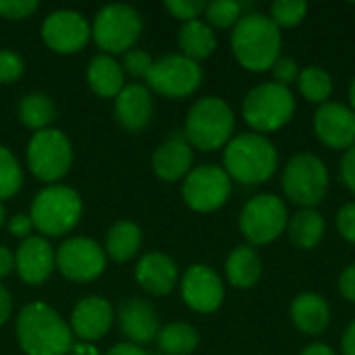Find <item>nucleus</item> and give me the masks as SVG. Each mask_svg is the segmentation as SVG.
<instances>
[{
  "instance_id": "1",
  "label": "nucleus",
  "mask_w": 355,
  "mask_h": 355,
  "mask_svg": "<svg viewBox=\"0 0 355 355\" xmlns=\"http://www.w3.org/2000/svg\"><path fill=\"white\" fill-rule=\"evenodd\" d=\"M15 335L25 355H69L75 343L69 322L44 302H31L21 308Z\"/></svg>"
},
{
  "instance_id": "2",
  "label": "nucleus",
  "mask_w": 355,
  "mask_h": 355,
  "mask_svg": "<svg viewBox=\"0 0 355 355\" xmlns=\"http://www.w3.org/2000/svg\"><path fill=\"white\" fill-rule=\"evenodd\" d=\"M281 29L264 12H245L231 31V50L235 60L252 73L270 71L281 56Z\"/></svg>"
},
{
  "instance_id": "3",
  "label": "nucleus",
  "mask_w": 355,
  "mask_h": 355,
  "mask_svg": "<svg viewBox=\"0 0 355 355\" xmlns=\"http://www.w3.org/2000/svg\"><path fill=\"white\" fill-rule=\"evenodd\" d=\"M223 168L231 181L243 185H262L279 168L277 146L260 133H239L225 146Z\"/></svg>"
},
{
  "instance_id": "4",
  "label": "nucleus",
  "mask_w": 355,
  "mask_h": 355,
  "mask_svg": "<svg viewBox=\"0 0 355 355\" xmlns=\"http://www.w3.org/2000/svg\"><path fill=\"white\" fill-rule=\"evenodd\" d=\"M235 133V112L218 96H204L191 104L183 135L193 150L214 152L225 148Z\"/></svg>"
},
{
  "instance_id": "5",
  "label": "nucleus",
  "mask_w": 355,
  "mask_h": 355,
  "mask_svg": "<svg viewBox=\"0 0 355 355\" xmlns=\"http://www.w3.org/2000/svg\"><path fill=\"white\" fill-rule=\"evenodd\" d=\"M83 214L81 196L69 185H48L37 191L31 202L29 216L33 229L42 237H62L71 233Z\"/></svg>"
},
{
  "instance_id": "6",
  "label": "nucleus",
  "mask_w": 355,
  "mask_h": 355,
  "mask_svg": "<svg viewBox=\"0 0 355 355\" xmlns=\"http://www.w3.org/2000/svg\"><path fill=\"white\" fill-rule=\"evenodd\" d=\"M295 96L291 87L279 85L275 81H264L252 87L241 104L243 121L254 129V133H275L283 129L295 114Z\"/></svg>"
},
{
  "instance_id": "7",
  "label": "nucleus",
  "mask_w": 355,
  "mask_h": 355,
  "mask_svg": "<svg viewBox=\"0 0 355 355\" xmlns=\"http://www.w3.org/2000/svg\"><path fill=\"white\" fill-rule=\"evenodd\" d=\"M281 185L291 204L300 208H316L329 193L331 175L320 156L302 152L285 164Z\"/></svg>"
},
{
  "instance_id": "8",
  "label": "nucleus",
  "mask_w": 355,
  "mask_h": 355,
  "mask_svg": "<svg viewBox=\"0 0 355 355\" xmlns=\"http://www.w3.org/2000/svg\"><path fill=\"white\" fill-rule=\"evenodd\" d=\"M144 31V21L131 4L114 2L102 6L92 23V40L104 54H125L133 50Z\"/></svg>"
},
{
  "instance_id": "9",
  "label": "nucleus",
  "mask_w": 355,
  "mask_h": 355,
  "mask_svg": "<svg viewBox=\"0 0 355 355\" xmlns=\"http://www.w3.org/2000/svg\"><path fill=\"white\" fill-rule=\"evenodd\" d=\"M27 168L31 175L48 185L64 179L73 166V146L69 137L54 127L42 129L31 135L25 150Z\"/></svg>"
},
{
  "instance_id": "10",
  "label": "nucleus",
  "mask_w": 355,
  "mask_h": 355,
  "mask_svg": "<svg viewBox=\"0 0 355 355\" xmlns=\"http://www.w3.org/2000/svg\"><path fill=\"white\" fill-rule=\"evenodd\" d=\"M289 225V210L283 198L275 193H258L243 206L239 214V229L248 245H268L277 241Z\"/></svg>"
},
{
  "instance_id": "11",
  "label": "nucleus",
  "mask_w": 355,
  "mask_h": 355,
  "mask_svg": "<svg viewBox=\"0 0 355 355\" xmlns=\"http://www.w3.org/2000/svg\"><path fill=\"white\" fill-rule=\"evenodd\" d=\"M204 73L200 62L183 54H166L152 62L146 75V87L171 100H183L196 94L202 85Z\"/></svg>"
},
{
  "instance_id": "12",
  "label": "nucleus",
  "mask_w": 355,
  "mask_h": 355,
  "mask_svg": "<svg viewBox=\"0 0 355 355\" xmlns=\"http://www.w3.org/2000/svg\"><path fill=\"white\" fill-rule=\"evenodd\" d=\"M231 191H233L231 177L225 173L223 166L216 164L193 166L181 185V196L187 208L202 214L220 210L229 202Z\"/></svg>"
},
{
  "instance_id": "13",
  "label": "nucleus",
  "mask_w": 355,
  "mask_h": 355,
  "mask_svg": "<svg viewBox=\"0 0 355 355\" xmlns=\"http://www.w3.org/2000/svg\"><path fill=\"white\" fill-rule=\"evenodd\" d=\"M56 270L71 283H92L106 270L104 248L89 237H69L54 252Z\"/></svg>"
},
{
  "instance_id": "14",
  "label": "nucleus",
  "mask_w": 355,
  "mask_h": 355,
  "mask_svg": "<svg viewBox=\"0 0 355 355\" xmlns=\"http://www.w3.org/2000/svg\"><path fill=\"white\" fill-rule=\"evenodd\" d=\"M40 35L52 52L77 54L92 40V25L79 10L56 8L42 21Z\"/></svg>"
},
{
  "instance_id": "15",
  "label": "nucleus",
  "mask_w": 355,
  "mask_h": 355,
  "mask_svg": "<svg viewBox=\"0 0 355 355\" xmlns=\"http://www.w3.org/2000/svg\"><path fill=\"white\" fill-rule=\"evenodd\" d=\"M183 304L198 314H212L225 302V283L208 264H191L179 281Z\"/></svg>"
},
{
  "instance_id": "16",
  "label": "nucleus",
  "mask_w": 355,
  "mask_h": 355,
  "mask_svg": "<svg viewBox=\"0 0 355 355\" xmlns=\"http://www.w3.org/2000/svg\"><path fill=\"white\" fill-rule=\"evenodd\" d=\"M114 324V308L106 297L87 295L79 300L71 312L69 327L77 341L96 343L104 339Z\"/></svg>"
},
{
  "instance_id": "17",
  "label": "nucleus",
  "mask_w": 355,
  "mask_h": 355,
  "mask_svg": "<svg viewBox=\"0 0 355 355\" xmlns=\"http://www.w3.org/2000/svg\"><path fill=\"white\" fill-rule=\"evenodd\" d=\"M314 133L331 150H349L355 144V112L341 102H324L314 114Z\"/></svg>"
},
{
  "instance_id": "18",
  "label": "nucleus",
  "mask_w": 355,
  "mask_h": 355,
  "mask_svg": "<svg viewBox=\"0 0 355 355\" xmlns=\"http://www.w3.org/2000/svg\"><path fill=\"white\" fill-rule=\"evenodd\" d=\"M54 248L42 235H31L15 252V270L25 285H42L56 270Z\"/></svg>"
},
{
  "instance_id": "19",
  "label": "nucleus",
  "mask_w": 355,
  "mask_h": 355,
  "mask_svg": "<svg viewBox=\"0 0 355 355\" xmlns=\"http://www.w3.org/2000/svg\"><path fill=\"white\" fill-rule=\"evenodd\" d=\"M152 168L158 179L166 183L183 181L193 168V148L187 144L183 131H175L152 154Z\"/></svg>"
},
{
  "instance_id": "20",
  "label": "nucleus",
  "mask_w": 355,
  "mask_h": 355,
  "mask_svg": "<svg viewBox=\"0 0 355 355\" xmlns=\"http://www.w3.org/2000/svg\"><path fill=\"white\" fill-rule=\"evenodd\" d=\"M152 114L154 100L144 83H127L114 98V119L129 133L144 131L150 125Z\"/></svg>"
},
{
  "instance_id": "21",
  "label": "nucleus",
  "mask_w": 355,
  "mask_h": 355,
  "mask_svg": "<svg viewBox=\"0 0 355 355\" xmlns=\"http://www.w3.org/2000/svg\"><path fill=\"white\" fill-rule=\"evenodd\" d=\"M135 283L150 295H168L179 285V268L175 260L162 252H148L135 266Z\"/></svg>"
},
{
  "instance_id": "22",
  "label": "nucleus",
  "mask_w": 355,
  "mask_h": 355,
  "mask_svg": "<svg viewBox=\"0 0 355 355\" xmlns=\"http://www.w3.org/2000/svg\"><path fill=\"white\" fill-rule=\"evenodd\" d=\"M119 327L129 343L141 347L158 337L160 320L152 304L133 297L119 308Z\"/></svg>"
},
{
  "instance_id": "23",
  "label": "nucleus",
  "mask_w": 355,
  "mask_h": 355,
  "mask_svg": "<svg viewBox=\"0 0 355 355\" xmlns=\"http://www.w3.org/2000/svg\"><path fill=\"white\" fill-rule=\"evenodd\" d=\"M289 316L300 333L308 337H318L331 324V306L322 295L306 291L291 302Z\"/></svg>"
},
{
  "instance_id": "24",
  "label": "nucleus",
  "mask_w": 355,
  "mask_h": 355,
  "mask_svg": "<svg viewBox=\"0 0 355 355\" xmlns=\"http://www.w3.org/2000/svg\"><path fill=\"white\" fill-rule=\"evenodd\" d=\"M85 77H87L89 89L100 98H116L127 85L121 62L114 56L104 54V52L96 54L89 60Z\"/></svg>"
},
{
  "instance_id": "25",
  "label": "nucleus",
  "mask_w": 355,
  "mask_h": 355,
  "mask_svg": "<svg viewBox=\"0 0 355 355\" xmlns=\"http://www.w3.org/2000/svg\"><path fill=\"white\" fill-rule=\"evenodd\" d=\"M225 275L235 289H252L262 279V258L252 245H237L225 262Z\"/></svg>"
},
{
  "instance_id": "26",
  "label": "nucleus",
  "mask_w": 355,
  "mask_h": 355,
  "mask_svg": "<svg viewBox=\"0 0 355 355\" xmlns=\"http://www.w3.org/2000/svg\"><path fill=\"white\" fill-rule=\"evenodd\" d=\"M177 44H179V54L187 56L189 60L193 62H200L208 56H212V52L216 50V33L214 29L202 21V19H196V21H189V23H183L179 33H177Z\"/></svg>"
},
{
  "instance_id": "27",
  "label": "nucleus",
  "mask_w": 355,
  "mask_h": 355,
  "mask_svg": "<svg viewBox=\"0 0 355 355\" xmlns=\"http://www.w3.org/2000/svg\"><path fill=\"white\" fill-rule=\"evenodd\" d=\"M141 241H144V235L135 223L119 220L106 233V241H104L106 258H110L116 264H125L139 254Z\"/></svg>"
},
{
  "instance_id": "28",
  "label": "nucleus",
  "mask_w": 355,
  "mask_h": 355,
  "mask_svg": "<svg viewBox=\"0 0 355 355\" xmlns=\"http://www.w3.org/2000/svg\"><path fill=\"white\" fill-rule=\"evenodd\" d=\"M324 216L316 208H300L289 216L287 237L297 250H314L324 237Z\"/></svg>"
},
{
  "instance_id": "29",
  "label": "nucleus",
  "mask_w": 355,
  "mask_h": 355,
  "mask_svg": "<svg viewBox=\"0 0 355 355\" xmlns=\"http://www.w3.org/2000/svg\"><path fill=\"white\" fill-rule=\"evenodd\" d=\"M17 116H19L21 125L31 129L33 133H37L42 129H48L50 123L56 116L54 100L44 92H29L19 100Z\"/></svg>"
},
{
  "instance_id": "30",
  "label": "nucleus",
  "mask_w": 355,
  "mask_h": 355,
  "mask_svg": "<svg viewBox=\"0 0 355 355\" xmlns=\"http://www.w3.org/2000/svg\"><path fill=\"white\" fill-rule=\"evenodd\" d=\"M156 343L162 355H191L200 345V333L189 322H171L160 327Z\"/></svg>"
},
{
  "instance_id": "31",
  "label": "nucleus",
  "mask_w": 355,
  "mask_h": 355,
  "mask_svg": "<svg viewBox=\"0 0 355 355\" xmlns=\"http://www.w3.org/2000/svg\"><path fill=\"white\" fill-rule=\"evenodd\" d=\"M297 87H300V94L308 102L320 106V104L329 102V98L333 94V77L322 67L312 64V67H306L300 71Z\"/></svg>"
},
{
  "instance_id": "32",
  "label": "nucleus",
  "mask_w": 355,
  "mask_h": 355,
  "mask_svg": "<svg viewBox=\"0 0 355 355\" xmlns=\"http://www.w3.org/2000/svg\"><path fill=\"white\" fill-rule=\"evenodd\" d=\"M23 187V168L17 156L0 144V202L10 200Z\"/></svg>"
},
{
  "instance_id": "33",
  "label": "nucleus",
  "mask_w": 355,
  "mask_h": 355,
  "mask_svg": "<svg viewBox=\"0 0 355 355\" xmlns=\"http://www.w3.org/2000/svg\"><path fill=\"white\" fill-rule=\"evenodd\" d=\"M245 15V4L237 0H214L206 2V23L212 29H229L235 27L237 21Z\"/></svg>"
},
{
  "instance_id": "34",
  "label": "nucleus",
  "mask_w": 355,
  "mask_h": 355,
  "mask_svg": "<svg viewBox=\"0 0 355 355\" xmlns=\"http://www.w3.org/2000/svg\"><path fill=\"white\" fill-rule=\"evenodd\" d=\"M308 15V2L304 0H279L270 4L268 17L279 29L297 27Z\"/></svg>"
},
{
  "instance_id": "35",
  "label": "nucleus",
  "mask_w": 355,
  "mask_h": 355,
  "mask_svg": "<svg viewBox=\"0 0 355 355\" xmlns=\"http://www.w3.org/2000/svg\"><path fill=\"white\" fill-rule=\"evenodd\" d=\"M152 62H154V58H152L146 50L133 48V50H129V52L123 54L121 67H123L125 75L135 77V79H146V75H148Z\"/></svg>"
},
{
  "instance_id": "36",
  "label": "nucleus",
  "mask_w": 355,
  "mask_h": 355,
  "mask_svg": "<svg viewBox=\"0 0 355 355\" xmlns=\"http://www.w3.org/2000/svg\"><path fill=\"white\" fill-rule=\"evenodd\" d=\"M23 71H25L23 58L10 48H0V85L15 83L17 79H21Z\"/></svg>"
},
{
  "instance_id": "37",
  "label": "nucleus",
  "mask_w": 355,
  "mask_h": 355,
  "mask_svg": "<svg viewBox=\"0 0 355 355\" xmlns=\"http://www.w3.org/2000/svg\"><path fill=\"white\" fill-rule=\"evenodd\" d=\"M164 8L175 19H179L183 23H189V21H196V19H200L204 15L206 2H202V0H166Z\"/></svg>"
},
{
  "instance_id": "38",
  "label": "nucleus",
  "mask_w": 355,
  "mask_h": 355,
  "mask_svg": "<svg viewBox=\"0 0 355 355\" xmlns=\"http://www.w3.org/2000/svg\"><path fill=\"white\" fill-rule=\"evenodd\" d=\"M40 8L37 0H0V17L6 21L29 19Z\"/></svg>"
},
{
  "instance_id": "39",
  "label": "nucleus",
  "mask_w": 355,
  "mask_h": 355,
  "mask_svg": "<svg viewBox=\"0 0 355 355\" xmlns=\"http://www.w3.org/2000/svg\"><path fill=\"white\" fill-rule=\"evenodd\" d=\"M270 71L275 77L272 81L279 85H285V87H289L291 83H297V79H300V64L295 58H289V56H279Z\"/></svg>"
},
{
  "instance_id": "40",
  "label": "nucleus",
  "mask_w": 355,
  "mask_h": 355,
  "mask_svg": "<svg viewBox=\"0 0 355 355\" xmlns=\"http://www.w3.org/2000/svg\"><path fill=\"white\" fill-rule=\"evenodd\" d=\"M335 225H337V231L341 233V237L355 245V202H349L339 208Z\"/></svg>"
},
{
  "instance_id": "41",
  "label": "nucleus",
  "mask_w": 355,
  "mask_h": 355,
  "mask_svg": "<svg viewBox=\"0 0 355 355\" xmlns=\"http://www.w3.org/2000/svg\"><path fill=\"white\" fill-rule=\"evenodd\" d=\"M31 231H33V223H31V216L25 214V212H19L15 216H10L8 220V233L21 241H25L27 237H31Z\"/></svg>"
},
{
  "instance_id": "42",
  "label": "nucleus",
  "mask_w": 355,
  "mask_h": 355,
  "mask_svg": "<svg viewBox=\"0 0 355 355\" xmlns=\"http://www.w3.org/2000/svg\"><path fill=\"white\" fill-rule=\"evenodd\" d=\"M339 175H341V181L345 183V187H347L352 193H355V144L349 150L343 152Z\"/></svg>"
},
{
  "instance_id": "43",
  "label": "nucleus",
  "mask_w": 355,
  "mask_h": 355,
  "mask_svg": "<svg viewBox=\"0 0 355 355\" xmlns=\"http://www.w3.org/2000/svg\"><path fill=\"white\" fill-rule=\"evenodd\" d=\"M339 291H341V295H343L347 302L355 304V262L354 264H349V266L341 272V277H339Z\"/></svg>"
},
{
  "instance_id": "44",
  "label": "nucleus",
  "mask_w": 355,
  "mask_h": 355,
  "mask_svg": "<svg viewBox=\"0 0 355 355\" xmlns=\"http://www.w3.org/2000/svg\"><path fill=\"white\" fill-rule=\"evenodd\" d=\"M15 270V252L6 245H0V281Z\"/></svg>"
},
{
  "instance_id": "45",
  "label": "nucleus",
  "mask_w": 355,
  "mask_h": 355,
  "mask_svg": "<svg viewBox=\"0 0 355 355\" xmlns=\"http://www.w3.org/2000/svg\"><path fill=\"white\" fill-rule=\"evenodd\" d=\"M12 314V295L10 291L0 283V327L10 318Z\"/></svg>"
},
{
  "instance_id": "46",
  "label": "nucleus",
  "mask_w": 355,
  "mask_h": 355,
  "mask_svg": "<svg viewBox=\"0 0 355 355\" xmlns=\"http://www.w3.org/2000/svg\"><path fill=\"white\" fill-rule=\"evenodd\" d=\"M104 355H150L146 349H141L139 345H133V343H116L114 347H110Z\"/></svg>"
},
{
  "instance_id": "47",
  "label": "nucleus",
  "mask_w": 355,
  "mask_h": 355,
  "mask_svg": "<svg viewBox=\"0 0 355 355\" xmlns=\"http://www.w3.org/2000/svg\"><path fill=\"white\" fill-rule=\"evenodd\" d=\"M341 354L343 355H355V320L349 322V327L343 333L341 339Z\"/></svg>"
},
{
  "instance_id": "48",
  "label": "nucleus",
  "mask_w": 355,
  "mask_h": 355,
  "mask_svg": "<svg viewBox=\"0 0 355 355\" xmlns=\"http://www.w3.org/2000/svg\"><path fill=\"white\" fill-rule=\"evenodd\" d=\"M300 355H337V354H335V349H333L331 345H327V343H310V345H306V347L302 349V354Z\"/></svg>"
},
{
  "instance_id": "49",
  "label": "nucleus",
  "mask_w": 355,
  "mask_h": 355,
  "mask_svg": "<svg viewBox=\"0 0 355 355\" xmlns=\"http://www.w3.org/2000/svg\"><path fill=\"white\" fill-rule=\"evenodd\" d=\"M69 355H100L94 343H85V341H75Z\"/></svg>"
},
{
  "instance_id": "50",
  "label": "nucleus",
  "mask_w": 355,
  "mask_h": 355,
  "mask_svg": "<svg viewBox=\"0 0 355 355\" xmlns=\"http://www.w3.org/2000/svg\"><path fill=\"white\" fill-rule=\"evenodd\" d=\"M349 104H352L349 108L355 112V77L352 79V85H349Z\"/></svg>"
},
{
  "instance_id": "51",
  "label": "nucleus",
  "mask_w": 355,
  "mask_h": 355,
  "mask_svg": "<svg viewBox=\"0 0 355 355\" xmlns=\"http://www.w3.org/2000/svg\"><path fill=\"white\" fill-rule=\"evenodd\" d=\"M4 220H6V210H4V206H2V202H0V229H2V225H4Z\"/></svg>"
}]
</instances>
